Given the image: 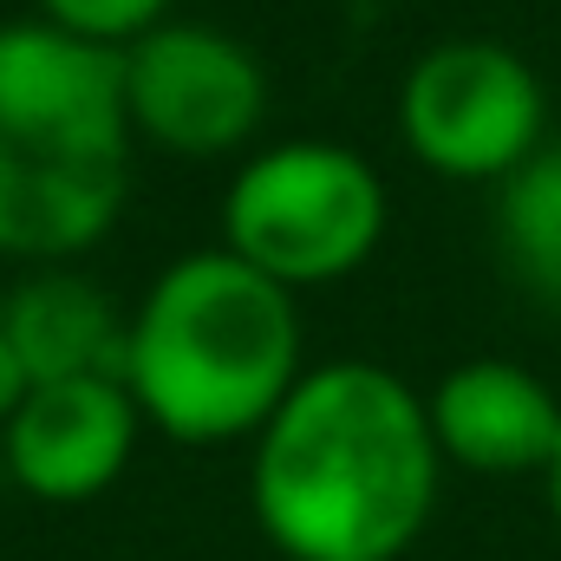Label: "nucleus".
I'll return each mask as SVG.
<instances>
[{"mask_svg": "<svg viewBox=\"0 0 561 561\" xmlns=\"http://www.w3.org/2000/svg\"><path fill=\"white\" fill-rule=\"evenodd\" d=\"M437 490L424 392L379 359L307 366L255 431L249 510L287 561H405Z\"/></svg>", "mask_w": 561, "mask_h": 561, "instance_id": "nucleus-1", "label": "nucleus"}, {"mask_svg": "<svg viewBox=\"0 0 561 561\" xmlns=\"http://www.w3.org/2000/svg\"><path fill=\"white\" fill-rule=\"evenodd\" d=\"M118 53L59 26L0 20V255L59 268L112 236L131 196Z\"/></svg>", "mask_w": 561, "mask_h": 561, "instance_id": "nucleus-2", "label": "nucleus"}, {"mask_svg": "<svg viewBox=\"0 0 561 561\" xmlns=\"http://www.w3.org/2000/svg\"><path fill=\"white\" fill-rule=\"evenodd\" d=\"M307 373L294 287L255 275L242 255L190 249L144 287L125 340V386L170 444H255Z\"/></svg>", "mask_w": 561, "mask_h": 561, "instance_id": "nucleus-3", "label": "nucleus"}, {"mask_svg": "<svg viewBox=\"0 0 561 561\" xmlns=\"http://www.w3.org/2000/svg\"><path fill=\"white\" fill-rule=\"evenodd\" d=\"M386 176L333 138H287L229 176L222 249L280 287H327L359 275L386 242Z\"/></svg>", "mask_w": 561, "mask_h": 561, "instance_id": "nucleus-4", "label": "nucleus"}, {"mask_svg": "<svg viewBox=\"0 0 561 561\" xmlns=\"http://www.w3.org/2000/svg\"><path fill=\"white\" fill-rule=\"evenodd\" d=\"M399 138L450 183H503L549 144V92L503 39H437L399 85Z\"/></svg>", "mask_w": 561, "mask_h": 561, "instance_id": "nucleus-5", "label": "nucleus"}, {"mask_svg": "<svg viewBox=\"0 0 561 561\" xmlns=\"http://www.w3.org/2000/svg\"><path fill=\"white\" fill-rule=\"evenodd\" d=\"M118 85L131 138L183 163H216L249 150L268 118V72L255 46L209 20L170 13L163 26L118 46Z\"/></svg>", "mask_w": 561, "mask_h": 561, "instance_id": "nucleus-6", "label": "nucleus"}, {"mask_svg": "<svg viewBox=\"0 0 561 561\" xmlns=\"http://www.w3.org/2000/svg\"><path fill=\"white\" fill-rule=\"evenodd\" d=\"M144 437V412L125 379H53L20 399L0 424V470L33 503H92L105 496Z\"/></svg>", "mask_w": 561, "mask_h": 561, "instance_id": "nucleus-7", "label": "nucleus"}, {"mask_svg": "<svg viewBox=\"0 0 561 561\" xmlns=\"http://www.w3.org/2000/svg\"><path fill=\"white\" fill-rule=\"evenodd\" d=\"M431 437L437 457L470 477H542L561 437L556 386L516 359H463L431 392Z\"/></svg>", "mask_w": 561, "mask_h": 561, "instance_id": "nucleus-8", "label": "nucleus"}, {"mask_svg": "<svg viewBox=\"0 0 561 561\" xmlns=\"http://www.w3.org/2000/svg\"><path fill=\"white\" fill-rule=\"evenodd\" d=\"M0 333L13 340L33 386L53 379H125L131 307H118L79 268H33L0 300Z\"/></svg>", "mask_w": 561, "mask_h": 561, "instance_id": "nucleus-9", "label": "nucleus"}, {"mask_svg": "<svg viewBox=\"0 0 561 561\" xmlns=\"http://www.w3.org/2000/svg\"><path fill=\"white\" fill-rule=\"evenodd\" d=\"M496 249L516 287L561 313V138L496 183Z\"/></svg>", "mask_w": 561, "mask_h": 561, "instance_id": "nucleus-10", "label": "nucleus"}, {"mask_svg": "<svg viewBox=\"0 0 561 561\" xmlns=\"http://www.w3.org/2000/svg\"><path fill=\"white\" fill-rule=\"evenodd\" d=\"M46 26L72 33V39H92V46H131L138 33L163 26L176 0H33Z\"/></svg>", "mask_w": 561, "mask_h": 561, "instance_id": "nucleus-11", "label": "nucleus"}, {"mask_svg": "<svg viewBox=\"0 0 561 561\" xmlns=\"http://www.w3.org/2000/svg\"><path fill=\"white\" fill-rule=\"evenodd\" d=\"M33 392V379H26V366H20V353H13V340L0 333V424L20 412V399Z\"/></svg>", "mask_w": 561, "mask_h": 561, "instance_id": "nucleus-12", "label": "nucleus"}, {"mask_svg": "<svg viewBox=\"0 0 561 561\" xmlns=\"http://www.w3.org/2000/svg\"><path fill=\"white\" fill-rule=\"evenodd\" d=\"M542 496H549V516H556V536H561V437H556L549 470H542Z\"/></svg>", "mask_w": 561, "mask_h": 561, "instance_id": "nucleus-13", "label": "nucleus"}]
</instances>
